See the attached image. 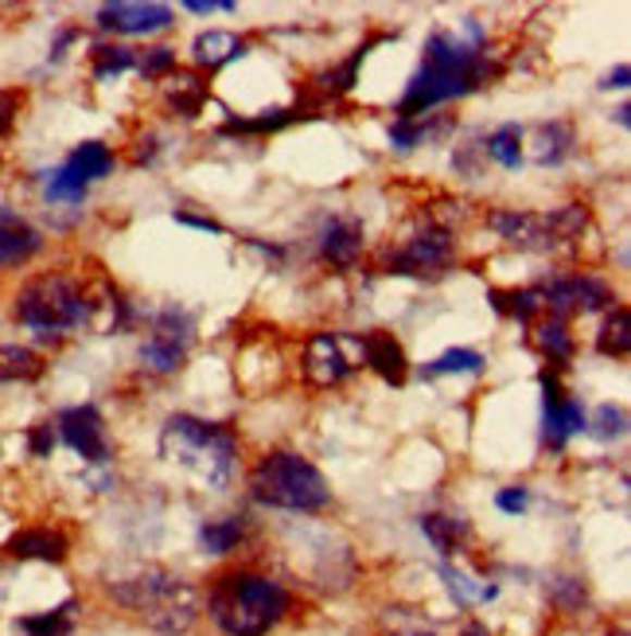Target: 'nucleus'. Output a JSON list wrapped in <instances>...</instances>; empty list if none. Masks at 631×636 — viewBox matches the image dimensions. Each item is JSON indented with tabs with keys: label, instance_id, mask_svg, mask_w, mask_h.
<instances>
[{
	"label": "nucleus",
	"instance_id": "20",
	"mask_svg": "<svg viewBox=\"0 0 631 636\" xmlns=\"http://www.w3.org/2000/svg\"><path fill=\"white\" fill-rule=\"evenodd\" d=\"M242 56H246V44L234 32H203L191 44V59H196V66H207V71L226 66L231 59H242Z\"/></svg>",
	"mask_w": 631,
	"mask_h": 636
},
{
	"label": "nucleus",
	"instance_id": "3",
	"mask_svg": "<svg viewBox=\"0 0 631 636\" xmlns=\"http://www.w3.org/2000/svg\"><path fill=\"white\" fill-rule=\"evenodd\" d=\"M110 598L133 617L145 621L152 633L184 636L203 617V598L187 578H180L168 566H145L133 578L110 582Z\"/></svg>",
	"mask_w": 631,
	"mask_h": 636
},
{
	"label": "nucleus",
	"instance_id": "34",
	"mask_svg": "<svg viewBox=\"0 0 631 636\" xmlns=\"http://www.w3.org/2000/svg\"><path fill=\"white\" fill-rule=\"evenodd\" d=\"M487 157H495L503 169H519L522 164V130L519 125H503L487 137Z\"/></svg>",
	"mask_w": 631,
	"mask_h": 636
},
{
	"label": "nucleus",
	"instance_id": "47",
	"mask_svg": "<svg viewBox=\"0 0 631 636\" xmlns=\"http://www.w3.org/2000/svg\"><path fill=\"white\" fill-rule=\"evenodd\" d=\"M456 636H492V633H487V625H480V621H468Z\"/></svg>",
	"mask_w": 631,
	"mask_h": 636
},
{
	"label": "nucleus",
	"instance_id": "13",
	"mask_svg": "<svg viewBox=\"0 0 631 636\" xmlns=\"http://www.w3.org/2000/svg\"><path fill=\"white\" fill-rule=\"evenodd\" d=\"M98 24L110 32H121V36H149V32H164L172 24V9L168 4H106L98 12Z\"/></svg>",
	"mask_w": 631,
	"mask_h": 636
},
{
	"label": "nucleus",
	"instance_id": "40",
	"mask_svg": "<svg viewBox=\"0 0 631 636\" xmlns=\"http://www.w3.org/2000/svg\"><path fill=\"white\" fill-rule=\"evenodd\" d=\"M137 66H140V75L164 78V75H172V66H176V51H172V47H149V51L137 59Z\"/></svg>",
	"mask_w": 631,
	"mask_h": 636
},
{
	"label": "nucleus",
	"instance_id": "18",
	"mask_svg": "<svg viewBox=\"0 0 631 636\" xmlns=\"http://www.w3.org/2000/svg\"><path fill=\"white\" fill-rule=\"evenodd\" d=\"M421 531H425V539L433 543L436 554L453 559V554H460V547L468 543L472 527H468V519H456V515L429 512V515H421Z\"/></svg>",
	"mask_w": 631,
	"mask_h": 636
},
{
	"label": "nucleus",
	"instance_id": "45",
	"mask_svg": "<svg viewBox=\"0 0 631 636\" xmlns=\"http://www.w3.org/2000/svg\"><path fill=\"white\" fill-rule=\"evenodd\" d=\"M176 223H187V227H196V231H211V234H223V227L214 223V219H199V216H187V211H180Z\"/></svg>",
	"mask_w": 631,
	"mask_h": 636
},
{
	"label": "nucleus",
	"instance_id": "7",
	"mask_svg": "<svg viewBox=\"0 0 631 636\" xmlns=\"http://www.w3.org/2000/svg\"><path fill=\"white\" fill-rule=\"evenodd\" d=\"M453 234L445 227H425V231L409 234L398 250H386L382 258V270L401 273V278H436L453 266Z\"/></svg>",
	"mask_w": 631,
	"mask_h": 636
},
{
	"label": "nucleus",
	"instance_id": "43",
	"mask_svg": "<svg viewBox=\"0 0 631 636\" xmlns=\"http://www.w3.org/2000/svg\"><path fill=\"white\" fill-rule=\"evenodd\" d=\"M495 504H499V512H507V515H519V512H527V504H530V492L522 485H515V488H503L499 497H495Z\"/></svg>",
	"mask_w": 631,
	"mask_h": 636
},
{
	"label": "nucleus",
	"instance_id": "29",
	"mask_svg": "<svg viewBox=\"0 0 631 636\" xmlns=\"http://www.w3.org/2000/svg\"><path fill=\"white\" fill-rule=\"evenodd\" d=\"M546 594L561 613H581L589 606V586L581 574H554L546 582Z\"/></svg>",
	"mask_w": 631,
	"mask_h": 636
},
{
	"label": "nucleus",
	"instance_id": "28",
	"mask_svg": "<svg viewBox=\"0 0 631 636\" xmlns=\"http://www.w3.org/2000/svg\"><path fill=\"white\" fill-rule=\"evenodd\" d=\"M596 352H601V356H616V359H623L631 352V320H628V309H623V305L608 313V320L601 325Z\"/></svg>",
	"mask_w": 631,
	"mask_h": 636
},
{
	"label": "nucleus",
	"instance_id": "8",
	"mask_svg": "<svg viewBox=\"0 0 631 636\" xmlns=\"http://www.w3.org/2000/svg\"><path fill=\"white\" fill-rule=\"evenodd\" d=\"M196 337V320L184 309H164L152 325V337L140 344V364L157 375H172L184 367L187 344Z\"/></svg>",
	"mask_w": 631,
	"mask_h": 636
},
{
	"label": "nucleus",
	"instance_id": "22",
	"mask_svg": "<svg viewBox=\"0 0 631 636\" xmlns=\"http://www.w3.org/2000/svg\"><path fill=\"white\" fill-rule=\"evenodd\" d=\"M246 515H219V519H207L199 527V547L207 554H231L238 551V543L246 539Z\"/></svg>",
	"mask_w": 631,
	"mask_h": 636
},
{
	"label": "nucleus",
	"instance_id": "46",
	"mask_svg": "<svg viewBox=\"0 0 631 636\" xmlns=\"http://www.w3.org/2000/svg\"><path fill=\"white\" fill-rule=\"evenodd\" d=\"M628 78H631V66L628 63H620V66H616V71H613V75H608V78H604V90H613V86H616V90H623V86H628Z\"/></svg>",
	"mask_w": 631,
	"mask_h": 636
},
{
	"label": "nucleus",
	"instance_id": "48",
	"mask_svg": "<svg viewBox=\"0 0 631 636\" xmlns=\"http://www.w3.org/2000/svg\"><path fill=\"white\" fill-rule=\"evenodd\" d=\"M616 122H620V125H631V106H620V110H616Z\"/></svg>",
	"mask_w": 631,
	"mask_h": 636
},
{
	"label": "nucleus",
	"instance_id": "14",
	"mask_svg": "<svg viewBox=\"0 0 631 636\" xmlns=\"http://www.w3.org/2000/svg\"><path fill=\"white\" fill-rule=\"evenodd\" d=\"M355 344H359L362 359H367V364H371L374 371L386 379V383H391V387L406 383L409 359H406V347L394 340V332H386V328H371V332H362Z\"/></svg>",
	"mask_w": 631,
	"mask_h": 636
},
{
	"label": "nucleus",
	"instance_id": "38",
	"mask_svg": "<svg viewBox=\"0 0 631 636\" xmlns=\"http://www.w3.org/2000/svg\"><path fill=\"white\" fill-rule=\"evenodd\" d=\"M585 430L593 433L596 441H616L628 433V414H623L620 406L604 403V406H596L593 421H585Z\"/></svg>",
	"mask_w": 631,
	"mask_h": 636
},
{
	"label": "nucleus",
	"instance_id": "4",
	"mask_svg": "<svg viewBox=\"0 0 631 636\" xmlns=\"http://www.w3.org/2000/svg\"><path fill=\"white\" fill-rule=\"evenodd\" d=\"M160 453L196 477L207 492H226L238 465V438L196 414H172L160 430Z\"/></svg>",
	"mask_w": 631,
	"mask_h": 636
},
{
	"label": "nucleus",
	"instance_id": "6",
	"mask_svg": "<svg viewBox=\"0 0 631 636\" xmlns=\"http://www.w3.org/2000/svg\"><path fill=\"white\" fill-rule=\"evenodd\" d=\"M94 301L86 290L66 273H39L24 290L16 293V317L20 325H28L32 332H71V328L90 320Z\"/></svg>",
	"mask_w": 631,
	"mask_h": 636
},
{
	"label": "nucleus",
	"instance_id": "35",
	"mask_svg": "<svg viewBox=\"0 0 631 636\" xmlns=\"http://www.w3.org/2000/svg\"><path fill=\"white\" fill-rule=\"evenodd\" d=\"M374 44H379V39H374ZM374 44H362L344 66H335V71H324V75L316 78V86H320L324 94H332V98H335V94H347L355 86V75H359V63L367 59V51H371Z\"/></svg>",
	"mask_w": 631,
	"mask_h": 636
},
{
	"label": "nucleus",
	"instance_id": "5",
	"mask_svg": "<svg viewBox=\"0 0 631 636\" xmlns=\"http://www.w3.org/2000/svg\"><path fill=\"white\" fill-rule=\"evenodd\" d=\"M250 492L258 504L281 512H320L332 504V485L308 457L293 450H273L253 465Z\"/></svg>",
	"mask_w": 631,
	"mask_h": 636
},
{
	"label": "nucleus",
	"instance_id": "27",
	"mask_svg": "<svg viewBox=\"0 0 631 636\" xmlns=\"http://www.w3.org/2000/svg\"><path fill=\"white\" fill-rule=\"evenodd\" d=\"M441 578L448 582V594H453L460 609L475 606V601H495L499 598V586H495V582H475V578H468L465 571L448 566V562H441Z\"/></svg>",
	"mask_w": 631,
	"mask_h": 636
},
{
	"label": "nucleus",
	"instance_id": "36",
	"mask_svg": "<svg viewBox=\"0 0 631 636\" xmlns=\"http://www.w3.org/2000/svg\"><path fill=\"white\" fill-rule=\"evenodd\" d=\"M453 371H465V375H480L483 371V356L480 352H472V347H453V352H445L441 359H433V364L425 367V379H436V375H453Z\"/></svg>",
	"mask_w": 631,
	"mask_h": 636
},
{
	"label": "nucleus",
	"instance_id": "10",
	"mask_svg": "<svg viewBox=\"0 0 631 636\" xmlns=\"http://www.w3.org/2000/svg\"><path fill=\"white\" fill-rule=\"evenodd\" d=\"M59 438L78 453V457L102 465L110 457V441H106V421L98 406H71L59 414Z\"/></svg>",
	"mask_w": 631,
	"mask_h": 636
},
{
	"label": "nucleus",
	"instance_id": "31",
	"mask_svg": "<svg viewBox=\"0 0 631 636\" xmlns=\"http://www.w3.org/2000/svg\"><path fill=\"white\" fill-rule=\"evenodd\" d=\"M534 340H539V347L554 359V364H569V359H573V337H569L566 320H554V317L542 320Z\"/></svg>",
	"mask_w": 631,
	"mask_h": 636
},
{
	"label": "nucleus",
	"instance_id": "17",
	"mask_svg": "<svg viewBox=\"0 0 631 636\" xmlns=\"http://www.w3.org/2000/svg\"><path fill=\"white\" fill-rule=\"evenodd\" d=\"M12 559H36V562H63L71 554V539L55 527H24L9 539Z\"/></svg>",
	"mask_w": 631,
	"mask_h": 636
},
{
	"label": "nucleus",
	"instance_id": "15",
	"mask_svg": "<svg viewBox=\"0 0 631 636\" xmlns=\"http://www.w3.org/2000/svg\"><path fill=\"white\" fill-rule=\"evenodd\" d=\"M362 223L359 219H332V223L324 227V234H320V254H324V262H332L335 270H351L355 262H359L362 254Z\"/></svg>",
	"mask_w": 631,
	"mask_h": 636
},
{
	"label": "nucleus",
	"instance_id": "32",
	"mask_svg": "<svg viewBox=\"0 0 631 636\" xmlns=\"http://www.w3.org/2000/svg\"><path fill=\"white\" fill-rule=\"evenodd\" d=\"M0 371H4V383H9V379H39V375H44V359H39L32 347L9 344V347H0Z\"/></svg>",
	"mask_w": 631,
	"mask_h": 636
},
{
	"label": "nucleus",
	"instance_id": "16",
	"mask_svg": "<svg viewBox=\"0 0 631 636\" xmlns=\"http://www.w3.org/2000/svg\"><path fill=\"white\" fill-rule=\"evenodd\" d=\"M39 246H44V238H39L36 227L28 219H20L16 211H9V207H0V266L28 262L39 254Z\"/></svg>",
	"mask_w": 631,
	"mask_h": 636
},
{
	"label": "nucleus",
	"instance_id": "39",
	"mask_svg": "<svg viewBox=\"0 0 631 636\" xmlns=\"http://www.w3.org/2000/svg\"><path fill=\"white\" fill-rule=\"evenodd\" d=\"M83 196H86V184L71 176L66 169L47 176V199H51V204H78Z\"/></svg>",
	"mask_w": 631,
	"mask_h": 636
},
{
	"label": "nucleus",
	"instance_id": "23",
	"mask_svg": "<svg viewBox=\"0 0 631 636\" xmlns=\"http://www.w3.org/2000/svg\"><path fill=\"white\" fill-rule=\"evenodd\" d=\"M66 172L75 180H83L86 187L94 184V180H102V176H110V169H113V152L106 149L102 140H83L71 157H66V164H63Z\"/></svg>",
	"mask_w": 631,
	"mask_h": 636
},
{
	"label": "nucleus",
	"instance_id": "42",
	"mask_svg": "<svg viewBox=\"0 0 631 636\" xmlns=\"http://www.w3.org/2000/svg\"><path fill=\"white\" fill-rule=\"evenodd\" d=\"M28 450L32 457H51V450H55V426L51 421H44V426L28 433Z\"/></svg>",
	"mask_w": 631,
	"mask_h": 636
},
{
	"label": "nucleus",
	"instance_id": "12",
	"mask_svg": "<svg viewBox=\"0 0 631 636\" xmlns=\"http://www.w3.org/2000/svg\"><path fill=\"white\" fill-rule=\"evenodd\" d=\"M305 375L316 387H339L351 375V359L344 356V340L335 332H316L305 347Z\"/></svg>",
	"mask_w": 631,
	"mask_h": 636
},
{
	"label": "nucleus",
	"instance_id": "33",
	"mask_svg": "<svg viewBox=\"0 0 631 636\" xmlns=\"http://www.w3.org/2000/svg\"><path fill=\"white\" fill-rule=\"evenodd\" d=\"M297 118H305L300 106H293V110H265L261 118H234V122L223 125V133H277L288 122H297Z\"/></svg>",
	"mask_w": 631,
	"mask_h": 636
},
{
	"label": "nucleus",
	"instance_id": "50",
	"mask_svg": "<svg viewBox=\"0 0 631 636\" xmlns=\"http://www.w3.org/2000/svg\"><path fill=\"white\" fill-rule=\"evenodd\" d=\"M0 383H4V371H0Z\"/></svg>",
	"mask_w": 631,
	"mask_h": 636
},
{
	"label": "nucleus",
	"instance_id": "1",
	"mask_svg": "<svg viewBox=\"0 0 631 636\" xmlns=\"http://www.w3.org/2000/svg\"><path fill=\"white\" fill-rule=\"evenodd\" d=\"M487 78H492V66H487L480 47L448 36V32H436L425 44L421 71L413 75L409 90L401 94L398 118L418 122L421 113H429L433 106L453 102V98H465V94L480 90Z\"/></svg>",
	"mask_w": 631,
	"mask_h": 636
},
{
	"label": "nucleus",
	"instance_id": "26",
	"mask_svg": "<svg viewBox=\"0 0 631 636\" xmlns=\"http://www.w3.org/2000/svg\"><path fill=\"white\" fill-rule=\"evenodd\" d=\"M487 297H492V309L499 313V317H515L519 325H530V320L546 309V297H542V290H511V293L492 290Z\"/></svg>",
	"mask_w": 631,
	"mask_h": 636
},
{
	"label": "nucleus",
	"instance_id": "49",
	"mask_svg": "<svg viewBox=\"0 0 631 636\" xmlns=\"http://www.w3.org/2000/svg\"><path fill=\"white\" fill-rule=\"evenodd\" d=\"M608 636H628V628H613V633H608Z\"/></svg>",
	"mask_w": 631,
	"mask_h": 636
},
{
	"label": "nucleus",
	"instance_id": "19",
	"mask_svg": "<svg viewBox=\"0 0 631 636\" xmlns=\"http://www.w3.org/2000/svg\"><path fill=\"white\" fill-rule=\"evenodd\" d=\"M164 98L180 118H199V110L207 102V83L196 71H172L164 83Z\"/></svg>",
	"mask_w": 631,
	"mask_h": 636
},
{
	"label": "nucleus",
	"instance_id": "11",
	"mask_svg": "<svg viewBox=\"0 0 631 636\" xmlns=\"http://www.w3.org/2000/svg\"><path fill=\"white\" fill-rule=\"evenodd\" d=\"M492 231L499 234L503 243L519 246V250H554V227L549 216H534V211H492L487 216Z\"/></svg>",
	"mask_w": 631,
	"mask_h": 636
},
{
	"label": "nucleus",
	"instance_id": "25",
	"mask_svg": "<svg viewBox=\"0 0 631 636\" xmlns=\"http://www.w3.org/2000/svg\"><path fill=\"white\" fill-rule=\"evenodd\" d=\"M75 609H78V601H63V606L47 609V613L20 617L16 628L24 636H71L75 633Z\"/></svg>",
	"mask_w": 631,
	"mask_h": 636
},
{
	"label": "nucleus",
	"instance_id": "44",
	"mask_svg": "<svg viewBox=\"0 0 631 636\" xmlns=\"http://www.w3.org/2000/svg\"><path fill=\"white\" fill-rule=\"evenodd\" d=\"M16 106H20V94L12 90H0V137L12 130V122H16Z\"/></svg>",
	"mask_w": 631,
	"mask_h": 636
},
{
	"label": "nucleus",
	"instance_id": "30",
	"mask_svg": "<svg viewBox=\"0 0 631 636\" xmlns=\"http://www.w3.org/2000/svg\"><path fill=\"white\" fill-rule=\"evenodd\" d=\"M382 636H441V633H436V625L421 613V609L394 606V609H386V617H382Z\"/></svg>",
	"mask_w": 631,
	"mask_h": 636
},
{
	"label": "nucleus",
	"instance_id": "41",
	"mask_svg": "<svg viewBox=\"0 0 631 636\" xmlns=\"http://www.w3.org/2000/svg\"><path fill=\"white\" fill-rule=\"evenodd\" d=\"M425 122H409V118H398V122L391 125V145L394 149H413V145H421L425 140Z\"/></svg>",
	"mask_w": 631,
	"mask_h": 636
},
{
	"label": "nucleus",
	"instance_id": "21",
	"mask_svg": "<svg viewBox=\"0 0 631 636\" xmlns=\"http://www.w3.org/2000/svg\"><path fill=\"white\" fill-rule=\"evenodd\" d=\"M573 152V125L566 122H542L534 125V164H561V160Z\"/></svg>",
	"mask_w": 631,
	"mask_h": 636
},
{
	"label": "nucleus",
	"instance_id": "9",
	"mask_svg": "<svg viewBox=\"0 0 631 636\" xmlns=\"http://www.w3.org/2000/svg\"><path fill=\"white\" fill-rule=\"evenodd\" d=\"M546 297V309L554 320H566L569 313H596V309H613V290L608 281L589 278V273H573V278H554L542 290Z\"/></svg>",
	"mask_w": 631,
	"mask_h": 636
},
{
	"label": "nucleus",
	"instance_id": "37",
	"mask_svg": "<svg viewBox=\"0 0 631 636\" xmlns=\"http://www.w3.org/2000/svg\"><path fill=\"white\" fill-rule=\"evenodd\" d=\"M129 66H137V56H133V47H121V44L94 47V78L121 75V71H129Z\"/></svg>",
	"mask_w": 631,
	"mask_h": 636
},
{
	"label": "nucleus",
	"instance_id": "24",
	"mask_svg": "<svg viewBox=\"0 0 631 636\" xmlns=\"http://www.w3.org/2000/svg\"><path fill=\"white\" fill-rule=\"evenodd\" d=\"M585 406L573 403V399H561L557 406H546V445L549 450H561L573 433L585 430Z\"/></svg>",
	"mask_w": 631,
	"mask_h": 636
},
{
	"label": "nucleus",
	"instance_id": "2",
	"mask_svg": "<svg viewBox=\"0 0 631 636\" xmlns=\"http://www.w3.org/2000/svg\"><path fill=\"white\" fill-rule=\"evenodd\" d=\"M293 613V594L258 571H226L207 590V617L226 636H270Z\"/></svg>",
	"mask_w": 631,
	"mask_h": 636
}]
</instances>
